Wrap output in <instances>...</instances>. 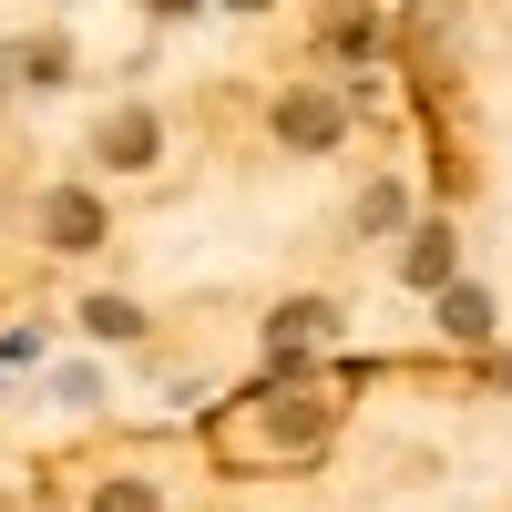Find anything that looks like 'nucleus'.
<instances>
[{"mask_svg": "<svg viewBox=\"0 0 512 512\" xmlns=\"http://www.w3.org/2000/svg\"><path fill=\"white\" fill-rule=\"evenodd\" d=\"M103 512H154V492H103Z\"/></svg>", "mask_w": 512, "mask_h": 512, "instance_id": "f257e3e1", "label": "nucleus"}]
</instances>
